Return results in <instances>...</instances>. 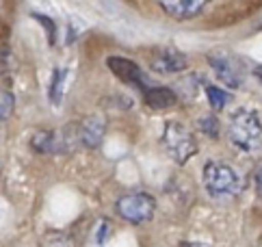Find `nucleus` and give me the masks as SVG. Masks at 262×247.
<instances>
[{
  "label": "nucleus",
  "instance_id": "1",
  "mask_svg": "<svg viewBox=\"0 0 262 247\" xmlns=\"http://www.w3.org/2000/svg\"><path fill=\"white\" fill-rule=\"evenodd\" d=\"M230 141L243 152H254L262 143V123L256 111L251 109H238L230 117L228 126Z\"/></svg>",
  "mask_w": 262,
  "mask_h": 247
},
{
  "label": "nucleus",
  "instance_id": "2",
  "mask_svg": "<svg viewBox=\"0 0 262 247\" xmlns=\"http://www.w3.org/2000/svg\"><path fill=\"white\" fill-rule=\"evenodd\" d=\"M204 187L210 197L223 199V197L238 195L243 189V180L230 165L210 160V163H206V167H204Z\"/></svg>",
  "mask_w": 262,
  "mask_h": 247
},
{
  "label": "nucleus",
  "instance_id": "3",
  "mask_svg": "<svg viewBox=\"0 0 262 247\" xmlns=\"http://www.w3.org/2000/svg\"><path fill=\"white\" fill-rule=\"evenodd\" d=\"M163 146L165 152L169 154L178 165H184L195 152H198V143H195L193 132L180 121H167L163 130Z\"/></svg>",
  "mask_w": 262,
  "mask_h": 247
},
{
  "label": "nucleus",
  "instance_id": "4",
  "mask_svg": "<svg viewBox=\"0 0 262 247\" xmlns=\"http://www.w3.org/2000/svg\"><path fill=\"white\" fill-rule=\"evenodd\" d=\"M117 215L130 223H145L154 217L156 199L149 193H128L117 199Z\"/></svg>",
  "mask_w": 262,
  "mask_h": 247
},
{
  "label": "nucleus",
  "instance_id": "5",
  "mask_svg": "<svg viewBox=\"0 0 262 247\" xmlns=\"http://www.w3.org/2000/svg\"><path fill=\"white\" fill-rule=\"evenodd\" d=\"M208 61L212 65L214 74L221 83H226L228 87H241L243 83V72L236 63H234L230 56H221V54H210Z\"/></svg>",
  "mask_w": 262,
  "mask_h": 247
},
{
  "label": "nucleus",
  "instance_id": "6",
  "mask_svg": "<svg viewBox=\"0 0 262 247\" xmlns=\"http://www.w3.org/2000/svg\"><path fill=\"white\" fill-rule=\"evenodd\" d=\"M78 130H80V143L85 148L96 150L102 143V139H104L106 119L102 115H89L82 123H78Z\"/></svg>",
  "mask_w": 262,
  "mask_h": 247
},
{
  "label": "nucleus",
  "instance_id": "7",
  "mask_svg": "<svg viewBox=\"0 0 262 247\" xmlns=\"http://www.w3.org/2000/svg\"><path fill=\"white\" fill-rule=\"evenodd\" d=\"M152 68L156 72H163V74L182 72V70H186V56L182 52L173 50V48H161V50L154 54Z\"/></svg>",
  "mask_w": 262,
  "mask_h": 247
},
{
  "label": "nucleus",
  "instance_id": "8",
  "mask_svg": "<svg viewBox=\"0 0 262 247\" xmlns=\"http://www.w3.org/2000/svg\"><path fill=\"white\" fill-rule=\"evenodd\" d=\"M106 63H108V68L113 70L121 80H126V83H135V85H139V87H141L143 91L149 87L147 80H145V76H143V72L139 70V65H137V63L128 61V59H119V56H111V59H108Z\"/></svg>",
  "mask_w": 262,
  "mask_h": 247
},
{
  "label": "nucleus",
  "instance_id": "9",
  "mask_svg": "<svg viewBox=\"0 0 262 247\" xmlns=\"http://www.w3.org/2000/svg\"><path fill=\"white\" fill-rule=\"evenodd\" d=\"M208 0H158V5L165 9V13L178 20H189V17L198 15Z\"/></svg>",
  "mask_w": 262,
  "mask_h": 247
},
{
  "label": "nucleus",
  "instance_id": "10",
  "mask_svg": "<svg viewBox=\"0 0 262 247\" xmlns=\"http://www.w3.org/2000/svg\"><path fill=\"white\" fill-rule=\"evenodd\" d=\"M145 100L149 107H154V109H169L178 102V96L167 87H147Z\"/></svg>",
  "mask_w": 262,
  "mask_h": 247
},
{
  "label": "nucleus",
  "instance_id": "11",
  "mask_svg": "<svg viewBox=\"0 0 262 247\" xmlns=\"http://www.w3.org/2000/svg\"><path fill=\"white\" fill-rule=\"evenodd\" d=\"M31 148L41 154H57V130H39L31 139Z\"/></svg>",
  "mask_w": 262,
  "mask_h": 247
},
{
  "label": "nucleus",
  "instance_id": "12",
  "mask_svg": "<svg viewBox=\"0 0 262 247\" xmlns=\"http://www.w3.org/2000/svg\"><path fill=\"white\" fill-rule=\"evenodd\" d=\"M39 247H74V239L68 232H59V230H50L41 236Z\"/></svg>",
  "mask_w": 262,
  "mask_h": 247
},
{
  "label": "nucleus",
  "instance_id": "13",
  "mask_svg": "<svg viewBox=\"0 0 262 247\" xmlns=\"http://www.w3.org/2000/svg\"><path fill=\"white\" fill-rule=\"evenodd\" d=\"M206 96H208V102L214 111H221L230 100V93L219 89L217 85H206Z\"/></svg>",
  "mask_w": 262,
  "mask_h": 247
},
{
  "label": "nucleus",
  "instance_id": "14",
  "mask_svg": "<svg viewBox=\"0 0 262 247\" xmlns=\"http://www.w3.org/2000/svg\"><path fill=\"white\" fill-rule=\"evenodd\" d=\"M68 70H54L52 74V87H50V100L52 104H61L63 98V87H65V78H68Z\"/></svg>",
  "mask_w": 262,
  "mask_h": 247
},
{
  "label": "nucleus",
  "instance_id": "15",
  "mask_svg": "<svg viewBox=\"0 0 262 247\" xmlns=\"http://www.w3.org/2000/svg\"><path fill=\"white\" fill-rule=\"evenodd\" d=\"M13 113V96L5 89H0V119H7Z\"/></svg>",
  "mask_w": 262,
  "mask_h": 247
},
{
  "label": "nucleus",
  "instance_id": "16",
  "mask_svg": "<svg viewBox=\"0 0 262 247\" xmlns=\"http://www.w3.org/2000/svg\"><path fill=\"white\" fill-rule=\"evenodd\" d=\"M200 128H202L208 137H217V132H219L217 119H214V117H202V119H200Z\"/></svg>",
  "mask_w": 262,
  "mask_h": 247
},
{
  "label": "nucleus",
  "instance_id": "17",
  "mask_svg": "<svg viewBox=\"0 0 262 247\" xmlns=\"http://www.w3.org/2000/svg\"><path fill=\"white\" fill-rule=\"evenodd\" d=\"M256 191H258V197L262 199V165H260L258 174H256Z\"/></svg>",
  "mask_w": 262,
  "mask_h": 247
},
{
  "label": "nucleus",
  "instance_id": "18",
  "mask_svg": "<svg viewBox=\"0 0 262 247\" xmlns=\"http://www.w3.org/2000/svg\"><path fill=\"white\" fill-rule=\"evenodd\" d=\"M0 123H3V119H0Z\"/></svg>",
  "mask_w": 262,
  "mask_h": 247
}]
</instances>
